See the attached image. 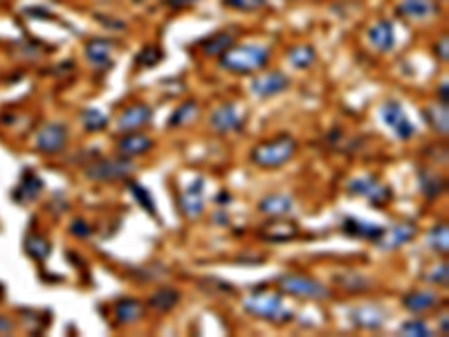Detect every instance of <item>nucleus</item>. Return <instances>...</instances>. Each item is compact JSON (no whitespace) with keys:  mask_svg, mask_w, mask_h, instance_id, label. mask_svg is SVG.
<instances>
[{"mask_svg":"<svg viewBox=\"0 0 449 337\" xmlns=\"http://www.w3.org/2000/svg\"><path fill=\"white\" fill-rule=\"evenodd\" d=\"M269 52L267 45L261 43H234L232 47H227L225 52L218 57L221 59V66L227 72L234 74H254L265 70V66L269 64Z\"/></svg>","mask_w":449,"mask_h":337,"instance_id":"f257e3e1","label":"nucleus"},{"mask_svg":"<svg viewBox=\"0 0 449 337\" xmlns=\"http://www.w3.org/2000/svg\"><path fill=\"white\" fill-rule=\"evenodd\" d=\"M297 155V140L292 135H276L272 140L259 142L252 151L250 160L261 169H279Z\"/></svg>","mask_w":449,"mask_h":337,"instance_id":"f03ea898","label":"nucleus"},{"mask_svg":"<svg viewBox=\"0 0 449 337\" xmlns=\"http://www.w3.org/2000/svg\"><path fill=\"white\" fill-rule=\"evenodd\" d=\"M243 308L252 313L254 317H261L272 324H288L292 321V310L284 304L281 292H272L267 288H259L256 292L243 299Z\"/></svg>","mask_w":449,"mask_h":337,"instance_id":"7ed1b4c3","label":"nucleus"},{"mask_svg":"<svg viewBox=\"0 0 449 337\" xmlns=\"http://www.w3.org/2000/svg\"><path fill=\"white\" fill-rule=\"evenodd\" d=\"M135 171V165L128 158H101L95 160L93 165H88L83 169L86 178L93 182H117V180H126L131 173Z\"/></svg>","mask_w":449,"mask_h":337,"instance_id":"20e7f679","label":"nucleus"},{"mask_svg":"<svg viewBox=\"0 0 449 337\" xmlns=\"http://www.w3.org/2000/svg\"><path fill=\"white\" fill-rule=\"evenodd\" d=\"M279 290L292 295V297H303V299H328L330 288L322 281L305 277V274H284L279 277Z\"/></svg>","mask_w":449,"mask_h":337,"instance_id":"39448f33","label":"nucleus"},{"mask_svg":"<svg viewBox=\"0 0 449 337\" xmlns=\"http://www.w3.org/2000/svg\"><path fill=\"white\" fill-rule=\"evenodd\" d=\"M380 117L387 126L395 133L397 140H409L414 135V124L409 119V115L404 112L402 104L395 102V99H389L380 106Z\"/></svg>","mask_w":449,"mask_h":337,"instance_id":"423d86ee","label":"nucleus"},{"mask_svg":"<svg viewBox=\"0 0 449 337\" xmlns=\"http://www.w3.org/2000/svg\"><path fill=\"white\" fill-rule=\"evenodd\" d=\"M349 194L353 196H362L366 198V201L371 205H384L391 201V189L387 184H382L375 176H359V178H353L349 182Z\"/></svg>","mask_w":449,"mask_h":337,"instance_id":"0eeeda50","label":"nucleus"},{"mask_svg":"<svg viewBox=\"0 0 449 337\" xmlns=\"http://www.w3.org/2000/svg\"><path fill=\"white\" fill-rule=\"evenodd\" d=\"M243 124H245V115H243V112L238 110V106L232 104V102H225L221 106H216L209 115V126L221 135L232 133V131H240Z\"/></svg>","mask_w":449,"mask_h":337,"instance_id":"6e6552de","label":"nucleus"},{"mask_svg":"<svg viewBox=\"0 0 449 337\" xmlns=\"http://www.w3.org/2000/svg\"><path fill=\"white\" fill-rule=\"evenodd\" d=\"M66 144H68V126H63L59 122H49L36 133V148L45 155H54L63 151Z\"/></svg>","mask_w":449,"mask_h":337,"instance_id":"1a4fd4ad","label":"nucleus"},{"mask_svg":"<svg viewBox=\"0 0 449 337\" xmlns=\"http://www.w3.org/2000/svg\"><path fill=\"white\" fill-rule=\"evenodd\" d=\"M395 14L407 20L425 23L441 14V5H438V0H397Z\"/></svg>","mask_w":449,"mask_h":337,"instance_id":"9d476101","label":"nucleus"},{"mask_svg":"<svg viewBox=\"0 0 449 337\" xmlns=\"http://www.w3.org/2000/svg\"><path fill=\"white\" fill-rule=\"evenodd\" d=\"M250 88H252V93L256 97L267 99V97H274V95L286 93L290 88V79L286 77L284 72H279V70H267V72H261L259 77L252 79Z\"/></svg>","mask_w":449,"mask_h":337,"instance_id":"9b49d317","label":"nucleus"},{"mask_svg":"<svg viewBox=\"0 0 449 337\" xmlns=\"http://www.w3.org/2000/svg\"><path fill=\"white\" fill-rule=\"evenodd\" d=\"M180 211H182V216L194 220V218H200L202 211H204V180L202 178H196L191 184L185 187V191L180 194Z\"/></svg>","mask_w":449,"mask_h":337,"instance_id":"f8f14e48","label":"nucleus"},{"mask_svg":"<svg viewBox=\"0 0 449 337\" xmlns=\"http://www.w3.org/2000/svg\"><path fill=\"white\" fill-rule=\"evenodd\" d=\"M153 119V108L144 102H135L131 106H126L119 117H117V129L122 133H128V131H139L148 126Z\"/></svg>","mask_w":449,"mask_h":337,"instance_id":"ddd939ff","label":"nucleus"},{"mask_svg":"<svg viewBox=\"0 0 449 337\" xmlns=\"http://www.w3.org/2000/svg\"><path fill=\"white\" fill-rule=\"evenodd\" d=\"M151 148H153V140L139 131H128L117 140V153L122 158H128V160H133L137 155H144V153L151 151Z\"/></svg>","mask_w":449,"mask_h":337,"instance_id":"4468645a","label":"nucleus"},{"mask_svg":"<svg viewBox=\"0 0 449 337\" xmlns=\"http://www.w3.org/2000/svg\"><path fill=\"white\" fill-rule=\"evenodd\" d=\"M368 36V43L373 45L378 52H389L395 45V28H393V20L389 18H380L368 28L366 32Z\"/></svg>","mask_w":449,"mask_h":337,"instance_id":"2eb2a0df","label":"nucleus"},{"mask_svg":"<svg viewBox=\"0 0 449 337\" xmlns=\"http://www.w3.org/2000/svg\"><path fill=\"white\" fill-rule=\"evenodd\" d=\"M259 211L272 218H286L294 211V201L288 194H269L259 201Z\"/></svg>","mask_w":449,"mask_h":337,"instance_id":"dca6fc26","label":"nucleus"},{"mask_svg":"<svg viewBox=\"0 0 449 337\" xmlns=\"http://www.w3.org/2000/svg\"><path fill=\"white\" fill-rule=\"evenodd\" d=\"M342 230L344 234L355 236V239H368V241H380L384 236V227H380L375 223L359 220V218H346L342 223Z\"/></svg>","mask_w":449,"mask_h":337,"instance_id":"f3484780","label":"nucleus"},{"mask_svg":"<svg viewBox=\"0 0 449 337\" xmlns=\"http://www.w3.org/2000/svg\"><path fill=\"white\" fill-rule=\"evenodd\" d=\"M438 304H441V297L431 290H414L402 297V306L407 310H412V313H427V310L436 308Z\"/></svg>","mask_w":449,"mask_h":337,"instance_id":"a211bd4d","label":"nucleus"},{"mask_svg":"<svg viewBox=\"0 0 449 337\" xmlns=\"http://www.w3.org/2000/svg\"><path fill=\"white\" fill-rule=\"evenodd\" d=\"M115 317L122 324V326H128V324H135L144 317V304L139 299L133 297H124L115 304Z\"/></svg>","mask_w":449,"mask_h":337,"instance_id":"6ab92c4d","label":"nucleus"},{"mask_svg":"<svg viewBox=\"0 0 449 337\" xmlns=\"http://www.w3.org/2000/svg\"><path fill=\"white\" fill-rule=\"evenodd\" d=\"M86 59L93 64L95 68H108L110 66V57H112V41L108 39H93L86 43Z\"/></svg>","mask_w":449,"mask_h":337,"instance_id":"aec40b11","label":"nucleus"},{"mask_svg":"<svg viewBox=\"0 0 449 337\" xmlns=\"http://www.w3.org/2000/svg\"><path fill=\"white\" fill-rule=\"evenodd\" d=\"M234 41H236L234 30H221V32L207 36V39L200 43V49H202V54H207V57H221L227 47L234 45Z\"/></svg>","mask_w":449,"mask_h":337,"instance_id":"412c9836","label":"nucleus"},{"mask_svg":"<svg viewBox=\"0 0 449 337\" xmlns=\"http://www.w3.org/2000/svg\"><path fill=\"white\" fill-rule=\"evenodd\" d=\"M41 191H43V180L34 171H25L21 184L14 189V198L18 203H32L41 196Z\"/></svg>","mask_w":449,"mask_h":337,"instance_id":"4be33fe9","label":"nucleus"},{"mask_svg":"<svg viewBox=\"0 0 449 337\" xmlns=\"http://www.w3.org/2000/svg\"><path fill=\"white\" fill-rule=\"evenodd\" d=\"M384 317H387V313H384L382 308L378 306H359V308H353L351 310V319L357 324V326L362 329H380L384 324Z\"/></svg>","mask_w":449,"mask_h":337,"instance_id":"5701e85b","label":"nucleus"},{"mask_svg":"<svg viewBox=\"0 0 449 337\" xmlns=\"http://www.w3.org/2000/svg\"><path fill=\"white\" fill-rule=\"evenodd\" d=\"M180 297H182V295H180V290L164 285V288H158L156 292L148 297V306L153 310H158V313H169V310H173L180 304Z\"/></svg>","mask_w":449,"mask_h":337,"instance_id":"b1692460","label":"nucleus"},{"mask_svg":"<svg viewBox=\"0 0 449 337\" xmlns=\"http://www.w3.org/2000/svg\"><path fill=\"white\" fill-rule=\"evenodd\" d=\"M422 115L427 117V122H429V126L438 133V135H443V137H447L449 135V112H447V104H433V106H427L425 110H422Z\"/></svg>","mask_w":449,"mask_h":337,"instance_id":"393cba45","label":"nucleus"},{"mask_svg":"<svg viewBox=\"0 0 449 337\" xmlns=\"http://www.w3.org/2000/svg\"><path fill=\"white\" fill-rule=\"evenodd\" d=\"M288 61H290L292 68L308 70L317 61V52H315L313 45H305V43L292 45V47H288Z\"/></svg>","mask_w":449,"mask_h":337,"instance_id":"a878e982","label":"nucleus"},{"mask_svg":"<svg viewBox=\"0 0 449 337\" xmlns=\"http://www.w3.org/2000/svg\"><path fill=\"white\" fill-rule=\"evenodd\" d=\"M261 236L265 241H272V243H281V241H290L297 236V225L294 223H272V225H265L261 230Z\"/></svg>","mask_w":449,"mask_h":337,"instance_id":"bb28decb","label":"nucleus"},{"mask_svg":"<svg viewBox=\"0 0 449 337\" xmlns=\"http://www.w3.org/2000/svg\"><path fill=\"white\" fill-rule=\"evenodd\" d=\"M198 117V102L189 99V102H182L169 117V129H182L189 122H194Z\"/></svg>","mask_w":449,"mask_h":337,"instance_id":"cd10ccee","label":"nucleus"},{"mask_svg":"<svg viewBox=\"0 0 449 337\" xmlns=\"http://www.w3.org/2000/svg\"><path fill=\"white\" fill-rule=\"evenodd\" d=\"M416 234H418V227L414 223H400V225H395V227H391L389 232V245H384V247H400L404 243H412L416 239Z\"/></svg>","mask_w":449,"mask_h":337,"instance_id":"c85d7f7f","label":"nucleus"},{"mask_svg":"<svg viewBox=\"0 0 449 337\" xmlns=\"http://www.w3.org/2000/svg\"><path fill=\"white\" fill-rule=\"evenodd\" d=\"M25 252L36 261H45L49 256V252H52V245H49V241L45 239V236L30 234L28 239H25Z\"/></svg>","mask_w":449,"mask_h":337,"instance_id":"c756f323","label":"nucleus"},{"mask_svg":"<svg viewBox=\"0 0 449 337\" xmlns=\"http://www.w3.org/2000/svg\"><path fill=\"white\" fill-rule=\"evenodd\" d=\"M81 124L86 131L97 133L108 126V117H106V112H101L99 108H86V110H81Z\"/></svg>","mask_w":449,"mask_h":337,"instance_id":"7c9ffc66","label":"nucleus"},{"mask_svg":"<svg viewBox=\"0 0 449 337\" xmlns=\"http://www.w3.org/2000/svg\"><path fill=\"white\" fill-rule=\"evenodd\" d=\"M335 281L342 285V288L351 290V292H359V290L371 288V279H366L364 274H357V272H342V274H335Z\"/></svg>","mask_w":449,"mask_h":337,"instance_id":"2f4dec72","label":"nucleus"},{"mask_svg":"<svg viewBox=\"0 0 449 337\" xmlns=\"http://www.w3.org/2000/svg\"><path fill=\"white\" fill-rule=\"evenodd\" d=\"M128 191H131V196L135 198V201L142 205V209L146 211V214L151 216H158V207H156V201H153V196L144 189L142 184H137V182H128Z\"/></svg>","mask_w":449,"mask_h":337,"instance_id":"473e14b6","label":"nucleus"},{"mask_svg":"<svg viewBox=\"0 0 449 337\" xmlns=\"http://www.w3.org/2000/svg\"><path fill=\"white\" fill-rule=\"evenodd\" d=\"M443 180L431 171H420V189L427 198H438L443 194Z\"/></svg>","mask_w":449,"mask_h":337,"instance_id":"72a5a7b5","label":"nucleus"},{"mask_svg":"<svg viewBox=\"0 0 449 337\" xmlns=\"http://www.w3.org/2000/svg\"><path fill=\"white\" fill-rule=\"evenodd\" d=\"M427 243L431 245L433 252H441V254H447V249H449V232H447V225L441 223V225H436V227L429 232V239Z\"/></svg>","mask_w":449,"mask_h":337,"instance_id":"f704fd0d","label":"nucleus"},{"mask_svg":"<svg viewBox=\"0 0 449 337\" xmlns=\"http://www.w3.org/2000/svg\"><path fill=\"white\" fill-rule=\"evenodd\" d=\"M162 59H164L162 47H158V45H144V47L137 52L135 64L142 66V68H151V66H158Z\"/></svg>","mask_w":449,"mask_h":337,"instance_id":"c9c22d12","label":"nucleus"},{"mask_svg":"<svg viewBox=\"0 0 449 337\" xmlns=\"http://www.w3.org/2000/svg\"><path fill=\"white\" fill-rule=\"evenodd\" d=\"M400 333L402 335H409V337H431V329L422 319H409V321H404L402 326H400Z\"/></svg>","mask_w":449,"mask_h":337,"instance_id":"e433bc0d","label":"nucleus"},{"mask_svg":"<svg viewBox=\"0 0 449 337\" xmlns=\"http://www.w3.org/2000/svg\"><path fill=\"white\" fill-rule=\"evenodd\" d=\"M223 5L240 9V11H254V9H261L265 5V0H223Z\"/></svg>","mask_w":449,"mask_h":337,"instance_id":"4c0bfd02","label":"nucleus"},{"mask_svg":"<svg viewBox=\"0 0 449 337\" xmlns=\"http://www.w3.org/2000/svg\"><path fill=\"white\" fill-rule=\"evenodd\" d=\"M68 230H70V234L74 236V239H88V236L93 234V227H90L83 218H74Z\"/></svg>","mask_w":449,"mask_h":337,"instance_id":"58836bf2","label":"nucleus"},{"mask_svg":"<svg viewBox=\"0 0 449 337\" xmlns=\"http://www.w3.org/2000/svg\"><path fill=\"white\" fill-rule=\"evenodd\" d=\"M429 281L431 283H443V285H447V264H438L433 270H431V274H429Z\"/></svg>","mask_w":449,"mask_h":337,"instance_id":"ea45409f","label":"nucleus"},{"mask_svg":"<svg viewBox=\"0 0 449 337\" xmlns=\"http://www.w3.org/2000/svg\"><path fill=\"white\" fill-rule=\"evenodd\" d=\"M447 45H449V39H447V36H443V39H441L438 43H436V45H433V47H436V49H433V52L441 57V61H447V59H449V52H447Z\"/></svg>","mask_w":449,"mask_h":337,"instance_id":"a19ab883","label":"nucleus"},{"mask_svg":"<svg viewBox=\"0 0 449 337\" xmlns=\"http://www.w3.org/2000/svg\"><path fill=\"white\" fill-rule=\"evenodd\" d=\"M25 14H28V16H36V18H47V20L54 18V14L49 9H25Z\"/></svg>","mask_w":449,"mask_h":337,"instance_id":"79ce46f5","label":"nucleus"},{"mask_svg":"<svg viewBox=\"0 0 449 337\" xmlns=\"http://www.w3.org/2000/svg\"><path fill=\"white\" fill-rule=\"evenodd\" d=\"M166 3H169L171 7H175V9H185V7L196 5L198 0H166Z\"/></svg>","mask_w":449,"mask_h":337,"instance_id":"37998d69","label":"nucleus"},{"mask_svg":"<svg viewBox=\"0 0 449 337\" xmlns=\"http://www.w3.org/2000/svg\"><path fill=\"white\" fill-rule=\"evenodd\" d=\"M438 95H441V104H449V85H447V81L441 83Z\"/></svg>","mask_w":449,"mask_h":337,"instance_id":"c03bdc74","label":"nucleus"},{"mask_svg":"<svg viewBox=\"0 0 449 337\" xmlns=\"http://www.w3.org/2000/svg\"><path fill=\"white\" fill-rule=\"evenodd\" d=\"M14 329V324H11L7 317H0V333H5V331H11Z\"/></svg>","mask_w":449,"mask_h":337,"instance_id":"a18cd8bd","label":"nucleus"},{"mask_svg":"<svg viewBox=\"0 0 449 337\" xmlns=\"http://www.w3.org/2000/svg\"><path fill=\"white\" fill-rule=\"evenodd\" d=\"M223 201L229 203V196H227V194H221V196H218V203H223Z\"/></svg>","mask_w":449,"mask_h":337,"instance_id":"49530a36","label":"nucleus"},{"mask_svg":"<svg viewBox=\"0 0 449 337\" xmlns=\"http://www.w3.org/2000/svg\"><path fill=\"white\" fill-rule=\"evenodd\" d=\"M447 331H449V329H447V315H445V317H443V333H447Z\"/></svg>","mask_w":449,"mask_h":337,"instance_id":"de8ad7c7","label":"nucleus"},{"mask_svg":"<svg viewBox=\"0 0 449 337\" xmlns=\"http://www.w3.org/2000/svg\"><path fill=\"white\" fill-rule=\"evenodd\" d=\"M133 3H144V0H133Z\"/></svg>","mask_w":449,"mask_h":337,"instance_id":"09e8293b","label":"nucleus"}]
</instances>
